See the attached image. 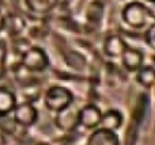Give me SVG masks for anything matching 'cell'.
Returning a JSON list of instances; mask_svg holds the SVG:
<instances>
[{
  "instance_id": "1",
  "label": "cell",
  "mask_w": 155,
  "mask_h": 145,
  "mask_svg": "<svg viewBox=\"0 0 155 145\" xmlns=\"http://www.w3.org/2000/svg\"><path fill=\"white\" fill-rule=\"evenodd\" d=\"M151 16L150 8L139 2L129 3L123 10V20L132 29H143Z\"/></svg>"
},
{
  "instance_id": "2",
  "label": "cell",
  "mask_w": 155,
  "mask_h": 145,
  "mask_svg": "<svg viewBox=\"0 0 155 145\" xmlns=\"http://www.w3.org/2000/svg\"><path fill=\"white\" fill-rule=\"evenodd\" d=\"M22 65H23L27 71L41 72V71L48 68L49 60L42 49L34 46V48H29L25 50L23 56H22Z\"/></svg>"
},
{
  "instance_id": "3",
  "label": "cell",
  "mask_w": 155,
  "mask_h": 145,
  "mask_svg": "<svg viewBox=\"0 0 155 145\" xmlns=\"http://www.w3.org/2000/svg\"><path fill=\"white\" fill-rule=\"evenodd\" d=\"M72 100V95L63 87H52L45 95V105L52 111H63Z\"/></svg>"
},
{
  "instance_id": "4",
  "label": "cell",
  "mask_w": 155,
  "mask_h": 145,
  "mask_svg": "<svg viewBox=\"0 0 155 145\" xmlns=\"http://www.w3.org/2000/svg\"><path fill=\"white\" fill-rule=\"evenodd\" d=\"M121 58H123V65L125 67V69L131 72H137L143 65V54L139 49L127 48L121 54Z\"/></svg>"
},
{
  "instance_id": "5",
  "label": "cell",
  "mask_w": 155,
  "mask_h": 145,
  "mask_svg": "<svg viewBox=\"0 0 155 145\" xmlns=\"http://www.w3.org/2000/svg\"><path fill=\"white\" fill-rule=\"evenodd\" d=\"M14 118L19 125L29 126V125L34 124L35 119H37V110L30 103H23V105L18 106L15 109Z\"/></svg>"
},
{
  "instance_id": "6",
  "label": "cell",
  "mask_w": 155,
  "mask_h": 145,
  "mask_svg": "<svg viewBox=\"0 0 155 145\" xmlns=\"http://www.w3.org/2000/svg\"><path fill=\"white\" fill-rule=\"evenodd\" d=\"M128 48L125 41L118 35H109L104 42V50L109 57H118Z\"/></svg>"
},
{
  "instance_id": "7",
  "label": "cell",
  "mask_w": 155,
  "mask_h": 145,
  "mask_svg": "<svg viewBox=\"0 0 155 145\" xmlns=\"http://www.w3.org/2000/svg\"><path fill=\"white\" fill-rule=\"evenodd\" d=\"M87 145H118V138L112 130L102 128L93 133Z\"/></svg>"
},
{
  "instance_id": "8",
  "label": "cell",
  "mask_w": 155,
  "mask_h": 145,
  "mask_svg": "<svg viewBox=\"0 0 155 145\" xmlns=\"http://www.w3.org/2000/svg\"><path fill=\"white\" fill-rule=\"evenodd\" d=\"M27 8L37 15H45L56 8L59 0H25Z\"/></svg>"
},
{
  "instance_id": "9",
  "label": "cell",
  "mask_w": 155,
  "mask_h": 145,
  "mask_svg": "<svg viewBox=\"0 0 155 145\" xmlns=\"http://www.w3.org/2000/svg\"><path fill=\"white\" fill-rule=\"evenodd\" d=\"M101 111L95 106H86L79 114V121L86 128H94L101 121Z\"/></svg>"
},
{
  "instance_id": "10",
  "label": "cell",
  "mask_w": 155,
  "mask_h": 145,
  "mask_svg": "<svg viewBox=\"0 0 155 145\" xmlns=\"http://www.w3.org/2000/svg\"><path fill=\"white\" fill-rule=\"evenodd\" d=\"M15 107V96L11 91L0 88V115L8 114Z\"/></svg>"
},
{
  "instance_id": "11",
  "label": "cell",
  "mask_w": 155,
  "mask_h": 145,
  "mask_svg": "<svg viewBox=\"0 0 155 145\" xmlns=\"http://www.w3.org/2000/svg\"><path fill=\"white\" fill-rule=\"evenodd\" d=\"M99 124H102L104 129H117L121 124V115L118 111H107L106 114L101 117Z\"/></svg>"
},
{
  "instance_id": "12",
  "label": "cell",
  "mask_w": 155,
  "mask_h": 145,
  "mask_svg": "<svg viewBox=\"0 0 155 145\" xmlns=\"http://www.w3.org/2000/svg\"><path fill=\"white\" fill-rule=\"evenodd\" d=\"M137 81L144 87H151L155 83V69L153 67H142L137 71Z\"/></svg>"
},
{
  "instance_id": "13",
  "label": "cell",
  "mask_w": 155,
  "mask_h": 145,
  "mask_svg": "<svg viewBox=\"0 0 155 145\" xmlns=\"http://www.w3.org/2000/svg\"><path fill=\"white\" fill-rule=\"evenodd\" d=\"M144 37H146V42H147V45L150 46L151 49L155 50V23L151 24V26L147 29Z\"/></svg>"
},
{
  "instance_id": "14",
  "label": "cell",
  "mask_w": 155,
  "mask_h": 145,
  "mask_svg": "<svg viewBox=\"0 0 155 145\" xmlns=\"http://www.w3.org/2000/svg\"><path fill=\"white\" fill-rule=\"evenodd\" d=\"M5 57H7V48H5L4 42H3V41H0V71L4 68Z\"/></svg>"
},
{
  "instance_id": "15",
  "label": "cell",
  "mask_w": 155,
  "mask_h": 145,
  "mask_svg": "<svg viewBox=\"0 0 155 145\" xmlns=\"http://www.w3.org/2000/svg\"><path fill=\"white\" fill-rule=\"evenodd\" d=\"M4 27H5V18L3 16V14L0 12V31H2Z\"/></svg>"
},
{
  "instance_id": "16",
  "label": "cell",
  "mask_w": 155,
  "mask_h": 145,
  "mask_svg": "<svg viewBox=\"0 0 155 145\" xmlns=\"http://www.w3.org/2000/svg\"><path fill=\"white\" fill-rule=\"evenodd\" d=\"M147 2H153V3H154V2H155V0H147Z\"/></svg>"
}]
</instances>
